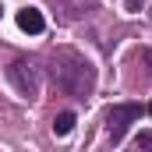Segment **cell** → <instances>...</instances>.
<instances>
[{
  "mask_svg": "<svg viewBox=\"0 0 152 152\" xmlns=\"http://www.w3.org/2000/svg\"><path fill=\"white\" fill-rule=\"evenodd\" d=\"M138 149H142V152H152V131H142V134H138Z\"/></svg>",
  "mask_w": 152,
  "mask_h": 152,
  "instance_id": "6",
  "label": "cell"
},
{
  "mask_svg": "<svg viewBox=\"0 0 152 152\" xmlns=\"http://www.w3.org/2000/svg\"><path fill=\"white\" fill-rule=\"evenodd\" d=\"M71 127H75V113H71V110H64V113L53 117V131H57V134H71Z\"/></svg>",
  "mask_w": 152,
  "mask_h": 152,
  "instance_id": "5",
  "label": "cell"
},
{
  "mask_svg": "<svg viewBox=\"0 0 152 152\" xmlns=\"http://www.w3.org/2000/svg\"><path fill=\"white\" fill-rule=\"evenodd\" d=\"M7 81L14 85V92L18 96H25V99H36L39 96V67L32 60H11V67H7Z\"/></svg>",
  "mask_w": 152,
  "mask_h": 152,
  "instance_id": "2",
  "label": "cell"
},
{
  "mask_svg": "<svg viewBox=\"0 0 152 152\" xmlns=\"http://www.w3.org/2000/svg\"><path fill=\"white\" fill-rule=\"evenodd\" d=\"M138 117H142V106H138V103H113V106L106 110V127H110V142H113V145L127 134V127H131Z\"/></svg>",
  "mask_w": 152,
  "mask_h": 152,
  "instance_id": "3",
  "label": "cell"
},
{
  "mask_svg": "<svg viewBox=\"0 0 152 152\" xmlns=\"http://www.w3.org/2000/svg\"><path fill=\"white\" fill-rule=\"evenodd\" d=\"M149 67H152V50H149Z\"/></svg>",
  "mask_w": 152,
  "mask_h": 152,
  "instance_id": "7",
  "label": "cell"
},
{
  "mask_svg": "<svg viewBox=\"0 0 152 152\" xmlns=\"http://www.w3.org/2000/svg\"><path fill=\"white\" fill-rule=\"evenodd\" d=\"M50 78H53V85L64 92V96H75V99H85L92 88H96V67L75 53V50H60V53H53V60H50Z\"/></svg>",
  "mask_w": 152,
  "mask_h": 152,
  "instance_id": "1",
  "label": "cell"
},
{
  "mask_svg": "<svg viewBox=\"0 0 152 152\" xmlns=\"http://www.w3.org/2000/svg\"><path fill=\"white\" fill-rule=\"evenodd\" d=\"M18 28L28 32V36H42V32H46L42 11H39V7H21V11H18Z\"/></svg>",
  "mask_w": 152,
  "mask_h": 152,
  "instance_id": "4",
  "label": "cell"
},
{
  "mask_svg": "<svg viewBox=\"0 0 152 152\" xmlns=\"http://www.w3.org/2000/svg\"><path fill=\"white\" fill-rule=\"evenodd\" d=\"M149 113H152V103H149Z\"/></svg>",
  "mask_w": 152,
  "mask_h": 152,
  "instance_id": "8",
  "label": "cell"
}]
</instances>
